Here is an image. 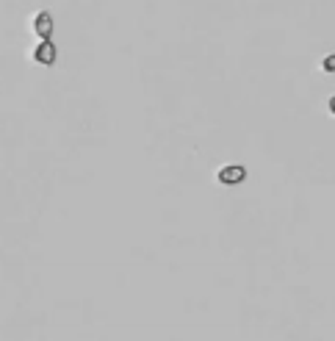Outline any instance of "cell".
I'll list each match as a JSON object with an SVG mask.
<instances>
[{
  "instance_id": "3",
  "label": "cell",
  "mask_w": 335,
  "mask_h": 341,
  "mask_svg": "<svg viewBox=\"0 0 335 341\" xmlns=\"http://www.w3.org/2000/svg\"><path fill=\"white\" fill-rule=\"evenodd\" d=\"M33 31L42 36V42H47V39H50V33H53V17L47 14V11H39V14L33 17Z\"/></svg>"
},
{
  "instance_id": "5",
  "label": "cell",
  "mask_w": 335,
  "mask_h": 341,
  "mask_svg": "<svg viewBox=\"0 0 335 341\" xmlns=\"http://www.w3.org/2000/svg\"><path fill=\"white\" fill-rule=\"evenodd\" d=\"M330 111L335 114V97H330Z\"/></svg>"
},
{
  "instance_id": "4",
  "label": "cell",
  "mask_w": 335,
  "mask_h": 341,
  "mask_svg": "<svg viewBox=\"0 0 335 341\" xmlns=\"http://www.w3.org/2000/svg\"><path fill=\"white\" fill-rule=\"evenodd\" d=\"M324 70H327V72H335V53L324 58Z\"/></svg>"
},
{
  "instance_id": "2",
  "label": "cell",
  "mask_w": 335,
  "mask_h": 341,
  "mask_svg": "<svg viewBox=\"0 0 335 341\" xmlns=\"http://www.w3.org/2000/svg\"><path fill=\"white\" fill-rule=\"evenodd\" d=\"M56 56H58V50L50 39H47V42H39L36 50H33V58L42 61V64H56Z\"/></svg>"
},
{
  "instance_id": "1",
  "label": "cell",
  "mask_w": 335,
  "mask_h": 341,
  "mask_svg": "<svg viewBox=\"0 0 335 341\" xmlns=\"http://www.w3.org/2000/svg\"><path fill=\"white\" fill-rule=\"evenodd\" d=\"M216 180H219V183H224V186H236V183L247 180V169H244L241 164H230V167L219 169Z\"/></svg>"
}]
</instances>
